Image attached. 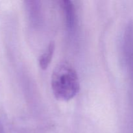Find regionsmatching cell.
I'll list each match as a JSON object with an SVG mask.
<instances>
[{
  "label": "cell",
  "mask_w": 133,
  "mask_h": 133,
  "mask_svg": "<svg viewBox=\"0 0 133 133\" xmlns=\"http://www.w3.org/2000/svg\"><path fill=\"white\" fill-rule=\"evenodd\" d=\"M62 3L65 12L66 24L69 27H72L75 22V12L73 4L70 1H64Z\"/></svg>",
  "instance_id": "2"
},
{
  "label": "cell",
  "mask_w": 133,
  "mask_h": 133,
  "mask_svg": "<svg viewBox=\"0 0 133 133\" xmlns=\"http://www.w3.org/2000/svg\"><path fill=\"white\" fill-rule=\"evenodd\" d=\"M51 87L56 98L63 101L71 99L78 93V75L68 62H61L56 66L52 75Z\"/></svg>",
  "instance_id": "1"
},
{
  "label": "cell",
  "mask_w": 133,
  "mask_h": 133,
  "mask_svg": "<svg viewBox=\"0 0 133 133\" xmlns=\"http://www.w3.org/2000/svg\"><path fill=\"white\" fill-rule=\"evenodd\" d=\"M55 50L54 42H51L48 46L46 51L40 57V66L42 69L45 70L49 66L51 61L52 56Z\"/></svg>",
  "instance_id": "3"
}]
</instances>
